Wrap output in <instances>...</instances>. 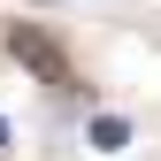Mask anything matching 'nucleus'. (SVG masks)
<instances>
[{
  "label": "nucleus",
  "instance_id": "nucleus-3",
  "mask_svg": "<svg viewBox=\"0 0 161 161\" xmlns=\"http://www.w3.org/2000/svg\"><path fill=\"white\" fill-rule=\"evenodd\" d=\"M0 146H8V123H0Z\"/></svg>",
  "mask_w": 161,
  "mask_h": 161
},
{
  "label": "nucleus",
  "instance_id": "nucleus-1",
  "mask_svg": "<svg viewBox=\"0 0 161 161\" xmlns=\"http://www.w3.org/2000/svg\"><path fill=\"white\" fill-rule=\"evenodd\" d=\"M8 46H15V54H23V62H31L38 77H62V54H54V46H46V38H38L31 23H15V31H8Z\"/></svg>",
  "mask_w": 161,
  "mask_h": 161
},
{
  "label": "nucleus",
  "instance_id": "nucleus-2",
  "mask_svg": "<svg viewBox=\"0 0 161 161\" xmlns=\"http://www.w3.org/2000/svg\"><path fill=\"white\" fill-rule=\"evenodd\" d=\"M92 146L100 153H123L130 146V123H123V115H92Z\"/></svg>",
  "mask_w": 161,
  "mask_h": 161
}]
</instances>
